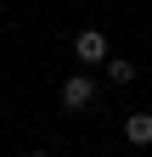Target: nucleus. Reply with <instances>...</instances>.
I'll return each mask as SVG.
<instances>
[{"mask_svg": "<svg viewBox=\"0 0 152 157\" xmlns=\"http://www.w3.org/2000/svg\"><path fill=\"white\" fill-rule=\"evenodd\" d=\"M107 78L113 84H130V78H135V62H130V56H107Z\"/></svg>", "mask_w": 152, "mask_h": 157, "instance_id": "4", "label": "nucleus"}, {"mask_svg": "<svg viewBox=\"0 0 152 157\" xmlns=\"http://www.w3.org/2000/svg\"><path fill=\"white\" fill-rule=\"evenodd\" d=\"M73 56H79L85 67H96V62H107V56H113V45H107L102 28H79V34H73Z\"/></svg>", "mask_w": 152, "mask_h": 157, "instance_id": "1", "label": "nucleus"}, {"mask_svg": "<svg viewBox=\"0 0 152 157\" xmlns=\"http://www.w3.org/2000/svg\"><path fill=\"white\" fill-rule=\"evenodd\" d=\"M28 157H45V151H40V146H34V151H28Z\"/></svg>", "mask_w": 152, "mask_h": 157, "instance_id": "5", "label": "nucleus"}, {"mask_svg": "<svg viewBox=\"0 0 152 157\" xmlns=\"http://www.w3.org/2000/svg\"><path fill=\"white\" fill-rule=\"evenodd\" d=\"M124 140L130 146H152V112H130L124 118Z\"/></svg>", "mask_w": 152, "mask_h": 157, "instance_id": "3", "label": "nucleus"}, {"mask_svg": "<svg viewBox=\"0 0 152 157\" xmlns=\"http://www.w3.org/2000/svg\"><path fill=\"white\" fill-rule=\"evenodd\" d=\"M56 101H62L68 112H85L90 101H96V84H90V73H73V78H62V90H56Z\"/></svg>", "mask_w": 152, "mask_h": 157, "instance_id": "2", "label": "nucleus"}]
</instances>
